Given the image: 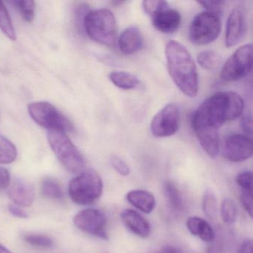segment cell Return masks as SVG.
I'll return each mask as SVG.
<instances>
[{
	"label": "cell",
	"mask_w": 253,
	"mask_h": 253,
	"mask_svg": "<svg viewBox=\"0 0 253 253\" xmlns=\"http://www.w3.org/2000/svg\"><path fill=\"white\" fill-rule=\"evenodd\" d=\"M0 253H13L11 250H8L5 246L0 244Z\"/></svg>",
	"instance_id": "ab89813d"
},
{
	"label": "cell",
	"mask_w": 253,
	"mask_h": 253,
	"mask_svg": "<svg viewBox=\"0 0 253 253\" xmlns=\"http://www.w3.org/2000/svg\"><path fill=\"white\" fill-rule=\"evenodd\" d=\"M111 82L118 87L124 90L135 88L140 84L138 78L131 74L125 72H114L109 75Z\"/></svg>",
	"instance_id": "d6986e66"
},
{
	"label": "cell",
	"mask_w": 253,
	"mask_h": 253,
	"mask_svg": "<svg viewBox=\"0 0 253 253\" xmlns=\"http://www.w3.org/2000/svg\"><path fill=\"white\" fill-rule=\"evenodd\" d=\"M164 195L171 207L177 211L183 210V202L181 195L175 185L171 181H167L164 186Z\"/></svg>",
	"instance_id": "7402d4cb"
},
{
	"label": "cell",
	"mask_w": 253,
	"mask_h": 253,
	"mask_svg": "<svg viewBox=\"0 0 253 253\" xmlns=\"http://www.w3.org/2000/svg\"><path fill=\"white\" fill-rule=\"evenodd\" d=\"M23 240L30 245L41 249L52 248L54 241L48 235L42 234L29 233L23 235Z\"/></svg>",
	"instance_id": "484cf974"
},
{
	"label": "cell",
	"mask_w": 253,
	"mask_h": 253,
	"mask_svg": "<svg viewBox=\"0 0 253 253\" xmlns=\"http://www.w3.org/2000/svg\"><path fill=\"white\" fill-rule=\"evenodd\" d=\"M74 223L83 232L103 240L108 239L107 220L100 210L96 209L82 210L74 217Z\"/></svg>",
	"instance_id": "30bf717a"
},
{
	"label": "cell",
	"mask_w": 253,
	"mask_h": 253,
	"mask_svg": "<svg viewBox=\"0 0 253 253\" xmlns=\"http://www.w3.org/2000/svg\"><path fill=\"white\" fill-rule=\"evenodd\" d=\"M221 244L220 242H215L209 248L207 253H220Z\"/></svg>",
	"instance_id": "f35d334b"
},
{
	"label": "cell",
	"mask_w": 253,
	"mask_h": 253,
	"mask_svg": "<svg viewBox=\"0 0 253 253\" xmlns=\"http://www.w3.org/2000/svg\"><path fill=\"white\" fill-rule=\"evenodd\" d=\"M8 195L15 205L20 207H31L35 199V189L32 184L20 180L10 183Z\"/></svg>",
	"instance_id": "4fadbf2b"
},
{
	"label": "cell",
	"mask_w": 253,
	"mask_h": 253,
	"mask_svg": "<svg viewBox=\"0 0 253 253\" xmlns=\"http://www.w3.org/2000/svg\"><path fill=\"white\" fill-rule=\"evenodd\" d=\"M83 27L92 41L106 46H113L117 38L115 15L108 9L88 11L84 17Z\"/></svg>",
	"instance_id": "3957f363"
},
{
	"label": "cell",
	"mask_w": 253,
	"mask_h": 253,
	"mask_svg": "<svg viewBox=\"0 0 253 253\" xmlns=\"http://www.w3.org/2000/svg\"><path fill=\"white\" fill-rule=\"evenodd\" d=\"M169 4L167 1H161V0H147L143 1V8L145 12L150 16L151 17L159 12L164 8H168Z\"/></svg>",
	"instance_id": "f1b7e54d"
},
{
	"label": "cell",
	"mask_w": 253,
	"mask_h": 253,
	"mask_svg": "<svg viewBox=\"0 0 253 253\" xmlns=\"http://www.w3.org/2000/svg\"><path fill=\"white\" fill-rule=\"evenodd\" d=\"M200 5H203L204 8L207 9V11L214 13V14H220L222 8L224 5L225 2L223 1H216V2H211V1H205V2H198Z\"/></svg>",
	"instance_id": "d6a6232c"
},
{
	"label": "cell",
	"mask_w": 253,
	"mask_h": 253,
	"mask_svg": "<svg viewBox=\"0 0 253 253\" xmlns=\"http://www.w3.org/2000/svg\"><path fill=\"white\" fill-rule=\"evenodd\" d=\"M222 219L226 224H232L236 220L237 210L233 201L226 198L222 201L220 207Z\"/></svg>",
	"instance_id": "4316f807"
},
{
	"label": "cell",
	"mask_w": 253,
	"mask_h": 253,
	"mask_svg": "<svg viewBox=\"0 0 253 253\" xmlns=\"http://www.w3.org/2000/svg\"><path fill=\"white\" fill-rule=\"evenodd\" d=\"M111 164H112V167H113L121 175L127 176L130 174L129 167L126 164L125 161H123L119 157H112V158H111Z\"/></svg>",
	"instance_id": "4dcf8cb0"
},
{
	"label": "cell",
	"mask_w": 253,
	"mask_h": 253,
	"mask_svg": "<svg viewBox=\"0 0 253 253\" xmlns=\"http://www.w3.org/2000/svg\"><path fill=\"white\" fill-rule=\"evenodd\" d=\"M126 199L131 205L146 214L152 212L156 205L155 196L151 192L142 189L128 192Z\"/></svg>",
	"instance_id": "e0dca14e"
},
{
	"label": "cell",
	"mask_w": 253,
	"mask_h": 253,
	"mask_svg": "<svg viewBox=\"0 0 253 253\" xmlns=\"http://www.w3.org/2000/svg\"><path fill=\"white\" fill-rule=\"evenodd\" d=\"M158 253H185L181 249L172 245L164 246Z\"/></svg>",
	"instance_id": "74e56055"
},
{
	"label": "cell",
	"mask_w": 253,
	"mask_h": 253,
	"mask_svg": "<svg viewBox=\"0 0 253 253\" xmlns=\"http://www.w3.org/2000/svg\"><path fill=\"white\" fill-rule=\"evenodd\" d=\"M253 69V45L246 44L238 48L223 65L220 78L234 82L245 78Z\"/></svg>",
	"instance_id": "ba28073f"
},
{
	"label": "cell",
	"mask_w": 253,
	"mask_h": 253,
	"mask_svg": "<svg viewBox=\"0 0 253 253\" xmlns=\"http://www.w3.org/2000/svg\"><path fill=\"white\" fill-rule=\"evenodd\" d=\"M118 46L121 52L133 54L140 51L143 46V38L137 27L127 28L118 39Z\"/></svg>",
	"instance_id": "2e32d148"
},
{
	"label": "cell",
	"mask_w": 253,
	"mask_h": 253,
	"mask_svg": "<svg viewBox=\"0 0 253 253\" xmlns=\"http://www.w3.org/2000/svg\"><path fill=\"white\" fill-rule=\"evenodd\" d=\"M240 199L249 215L253 217V192L242 190Z\"/></svg>",
	"instance_id": "1f68e13d"
},
{
	"label": "cell",
	"mask_w": 253,
	"mask_h": 253,
	"mask_svg": "<svg viewBox=\"0 0 253 253\" xmlns=\"http://www.w3.org/2000/svg\"><path fill=\"white\" fill-rule=\"evenodd\" d=\"M101 177L94 169L85 170L71 180L69 194L71 199L79 205L94 204L103 193Z\"/></svg>",
	"instance_id": "277c9868"
},
{
	"label": "cell",
	"mask_w": 253,
	"mask_h": 253,
	"mask_svg": "<svg viewBox=\"0 0 253 253\" xmlns=\"http://www.w3.org/2000/svg\"><path fill=\"white\" fill-rule=\"evenodd\" d=\"M121 218L127 229L140 238H146L150 235V224L137 211L126 209L121 212Z\"/></svg>",
	"instance_id": "9a60e30c"
},
{
	"label": "cell",
	"mask_w": 253,
	"mask_h": 253,
	"mask_svg": "<svg viewBox=\"0 0 253 253\" xmlns=\"http://www.w3.org/2000/svg\"><path fill=\"white\" fill-rule=\"evenodd\" d=\"M11 183V176L9 171L3 167H0V190L9 186Z\"/></svg>",
	"instance_id": "836d02e7"
},
{
	"label": "cell",
	"mask_w": 253,
	"mask_h": 253,
	"mask_svg": "<svg viewBox=\"0 0 253 253\" xmlns=\"http://www.w3.org/2000/svg\"><path fill=\"white\" fill-rule=\"evenodd\" d=\"M221 30L220 15L204 11L198 14L191 23L189 36L192 43L208 45L218 38Z\"/></svg>",
	"instance_id": "52a82bcc"
},
{
	"label": "cell",
	"mask_w": 253,
	"mask_h": 253,
	"mask_svg": "<svg viewBox=\"0 0 253 253\" xmlns=\"http://www.w3.org/2000/svg\"><path fill=\"white\" fill-rule=\"evenodd\" d=\"M165 55L173 82L185 95L195 97L198 91V74L190 53L180 42L170 41L166 45Z\"/></svg>",
	"instance_id": "7a4b0ae2"
},
{
	"label": "cell",
	"mask_w": 253,
	"mask_h": 253,
	"mask_svg": "<svg viewBox=\"0 0 253 253\" xmlns=\"http://www.w3.org/2000/svg\"><path fill=\"white\" fill-rule=\"evenodd\" d=\"M225 158L232 162H242L253 155V140L247 134H234L225 139L223 146Z\"/></svg>",
	"instance_id": "8fae6325"
},
{
	"label": "cell",
	"mask_w": 253,
	"mask_h": 253,
	"mask_svg": "<svg viewBox=\"0 0 253 253\" xmlns=\"http://www.w3.org/2000/svg\"><path fill=\"white\" fill-rule=\"evenodd\" d=\"M186 227L191 234L204 242L212 243L215 239L214 229L205 220L199 217H191L186 220Z\"/></svg>",
	"instance_id": "ac0fdd59"
},
{
	"label": "cell",
	"mask_w": 253,
	"mask_h": 253,
	"mask_svg": "<svg viewBox=\"0 0 253 253\" xmlns=\"http://www.w3.org/2000/svg\"><path fill=\"white\" fill-rule=\"evenodd\" d=\"M15 8L20 11L23 20L27 23H31L33 22L35 16V8L36 4L32 0H17L13 1Z\"/></svg>",
	"instance_id": "d4e9b609"
},
{
	"label": "cell",
	"mask_w": 253,
	"mask_h": 253,
	"mask_svg": "<svg viewBox=\"0 0 253 253\" xmlns=\"http://www.w3.org/2000/svg\"><path fill=\"white\" fill-rule=\"evenodd\" d=\"M154 27L164 34H171L178 29L181 23L180 13L168 8L161 10L152 17Z\"/></svg>",
	"instance_id": "5bb4252c"
},
{
	"label": "cell",
	"mask_w": 253,
	"mask_h": 253,
	"mask_svg": "<svg viewBox=\"0 0 253 253\" xmlns=\"http://www.w3.org/2000/svg\"><path fill=\"white\" fill-rule=\"evenodd\" d=\"M247 31V17L242 5L235 7L226 22L225 44L228 48L238 45L246 36Z\"/></svg>",
	"instance_id": "7c38bea8"
},
{
	"label": "cell",
	"mask_w": 253,
	"mask_h": 253,
	"mask_svg": "<svg viewBox=\"0 0 253 253\" xmlns=\"http://www.w3.org/2000/svg\"><path fill=\"white\" fill-rule=\"evenodd\" d=\"M202 208L204 214L211 219L214 220L217 215V204L215 195L211 189H207L203 195Z\"/></svg>",
	"instance_id": "cb8c5ba5"
},
{
	"label": "cell",
	"mask_w": 253,
	"mask_h": 253,
	"mask_svg": "<svg viewBox=\"0 0 253 253\" xmlns=\"http://www.w3.org/2000/svg\"><path fill=\"white\" fill-rule=\"evenodd\" d=\"M17 158L15 145L6 137L0 134V164H9Z\"/></svg>",
	"instance_id": "44dd1931"
},
{
	"label": "cell",
	"mask_w": 253,
	"mask_h": 253,
	"mask_svg": "<svg viewBox=\"0 0 253 253\" xmlns=\"http://www.w3.org/2000/svg\"><path fill=\"white\" fill-rule=\"evenodd\" d=\"M48 141L54 155L69 172H81L85 161L80 151L64 131H49Z\"/></svg>",
	"instance_id": "5b68a950"
},
{
	"label": "cell",
	"mask_w": 253,
	"mask_h": 253,
	"mask_svg": "<svg viewBox=\"0 0 253 253\" xmlns=\"http://www.w3.org/2000/svg\"><path fill=\"white\" fill-rule=\"evenodd\" d=\"M180 121L178 106L174 103H169L154 117L151 123V131L157 137H170L178 129Z\"/></svg>",
	"instance_id": "9c48e42d"
},
{
	"label": "cell",
	"mask_w": 253,
	"mask_h": 253,
	"mask_svg": "<svg viewBox=\"0 0 253 253\" xmlns=\"http://www.w3.org/2000/svg\"><path fill=\"white\" fill-rule=\"evenodd\" d=\"M29 112L32 119L48 131H72L73 125L55 106L48 102H35L29 104Z\"/></svg>",
	"instance_id": "8992f818"
},
{
	"label": "cell",
	"mask_w": 253,
	"mask_h": 253,
	"mask_svg": "<svg viewBox=\"0 0 253 253\" xmlns=\"http://www.w3.org/2000/svg\"><path fill=\"white\" fill-rule=\"evenodd\" d=\"M241 125H242L243 129L247 133V135L251 136L252 134V118L251 117L247 116L243 118L242 121H241Z\"/></svg>",
	"instance_id": "d590c367"
},
{
	"label": "cell",
	"mask_w": 253,
	"mask_h": 253,
	"mask_svg": "<svg viewBox=\"0 0 253 253\" xmlns=\"http://www.w3.org/2000/svg\"><path fill=\"white\" fill-rule=\"evenodd\" d=\"M0 29L11 41H15L17 40V34L13 26L9 13L5 4L1 1H0Z\"/></svg>",
	"instance_id": "603a6c76"
},
{
	"label": "cell",
	"mask_w": 253,
	"mask_h": 253,
	"mask_svg": "<svg viewBox=\"0 0 253 253\" xmlns=\"http://www.w3.org/2000/svg\"><path fill=\"white\" fill-rule=\"evenodd\" d=\"M41 192L45 198L60 201L64 198V192L58 181L52 177H45L41 181Z\"/></svg>",
	"instance_id": "ffe728a7"
},
{
	"label": "cell",
	"mask_w": 253,
	"mask_h": 253,
	"mask_svg": "<svg viewBox=\"0 0 253 253\" xmlns=\"http://www.w3.org/2000/svg\"><path fill=\"white\" fill-rule=\"evenodd\" d=\"M8 210H9L10 213L15 217H20V218H28L29 217V214L21 207L15 205V204H9Z\"/></svg>",
	"instance_id": "e575fe53"
},
{
	"label": "cell",
	"mask_w": 253,
	"mask_h": 253,
	"mask_svg": "<svg viewBox=\"0 0 253 253\" xmlns=\"http://www.w3.org/2000/svg\"><path fill=\"white\" fill-rule=\"evenodd\" d=\"M236 182L244 191L253 192V174L252 171H242L237 176Z\"/></svg>",
	"instance_id": "f546056e"
},
{
	"label": "cell",
	"mask_w": 253,
	"mask_h": 253,
	"mask_svg": "<svg viewBox=\"0 0 253 253\" xmlns=\"http://www.w3.org/2000/svg\"><path fill=\"white\" fill-rule=\"evenodd\" d=\"M238 253H253V241L247 239L243 242L240 247Z\"/></svg>",
	"instance_id": "8d00e7d4"
},
{
	"label": "cell",
	"mask_w": 253,
	"mask_h": 253,
	"mask_svg": "<svg viewBox=\"0 0 253 253\" xmlns=\"http://www.w3.org/2000/svg\"><path fill=\"white\" fill-rule=\"evenodd\" d=\"M198 64L205 70H213L218 63V57L212 51H204L197 57Z\"/></svg>",
	"instance_id": "83f0119b"
},
{
	"label": "cell",
	"mask_w": 253,
	"mask_h": 253,
	"mask_svg": "<svg viewBox=\"0 0 253 253\" xmlns=\"http://www.w3.org/2000/svg\"><path fill=\"white\" fill-rule=\"evenodd\" d=\"M242 97L233 91H220L203 102L192 118V128L204 150L214 158L220 152L219 129L228 121L241 116Z\"/></svg>",
	"instance_id": "6da1fadb"
}]
</instances>
